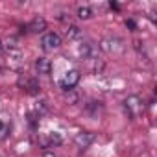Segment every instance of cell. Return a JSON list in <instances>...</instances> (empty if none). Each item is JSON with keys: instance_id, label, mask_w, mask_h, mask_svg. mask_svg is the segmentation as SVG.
Masks as SVG:
<instances>
[{"instance_id": "cell-1", "label": "cell", "mask_w": 157, "mask_h": 157, "mask_svg": "<svg viewBox=\"0 0 157 157\" xmlns=\"http://www.w3.org/2000/svg\"><path fill=\"white\" fill-rule=\"evenodd\" d=\"M122 104H124V109H126V113H128L129 118H137L139 115L144 113V102H142V98L137 96V94L128 96Z\"/></svg>"}, {"instance_id": "cell-2", "label": "cell", "mask_w": 157, "mask_h": 157, "mask_svg": "<svg viewBox=\"0 0 157 157\" xmlns=\"http://www.w3.org/2000/svg\"><path fill=\"white\" fill-rule=\"evenodd\" d=\"M80 78H82L80 70H76V68L67 70V72L63 74V78L59 80V87H61L63 91H72L78 83H80Z\"/></svg>"}, {"instance_id": "cell-3", "label": "cell", "mask_w": 157, "mask_h": 157, "mask_svg": "<svg viewBox=\"0 0 157 157\" xmlns=\"http://www.w3.org/2000/svg\"><path fill=\"white\" fill-rule=\"evenodd\" d=\"M59 46H61V37H59L57 33L50 32V33H44V35H43V39H41V48H43L44 52H54V50H57Z\"/></svg>"}, {"instance_id": "cell-4", "label": "cell", "mask_w": 157, "mask_h": 157, "mask_svg": "<svg viewBox=\"0 0 157 157\" xmlns=\"http://www.w3.org/2000/svg\"><path fill=\"white\" fill-rule=\"evenodd\" d=\"M100 48L107 54H115V52L124 50V41L120 37H105V39H102Z\"/></svg>"}, {"instance_id": "cell-5", "label": "cell", "mask_w": 157, "mask_h": 157, "mask_svg": "<svg viewBox=\"0 0 157 157\" xmlns=\"http://www.w3.org/2000/svg\"><path fill=\"white\" fill-rule=\"evenodd\" d=\"M19 87H22L26 93H30V94H37L39 93V83H37V80H33V78H30V76H21L19 78Z\"/></svg>"}, {"instance_id": "cell-6", "label": "cell", "mask_w": 157, "mask_h": 157, "mask_svg": "<svg viewBox=\"0 0 157 157\" xmlns=\"http://www.w3.org/2000/svg\"><path fill=\"white\" fill-rule=\"evenodd\" d=\"M94 139H96V135H94L93 131H82V133H78V135L74 137V142H76L78 148L85 150V148H89V146L94 142Z\"/></svg>"}, {"instance_id": "cell-7", "label": "cell", "mask_w": 157, "mask_h": 157, "mask_svg": "<svg viewBox=\"0 0 157 157\" xmlns=\"http://www.w3.org/2000/svg\"><path fill=\"white\" fill-rule=\"evenodd\" d=\"M28 28V32H32V33H41V32H44L46 30V21L43 19V17H33L32 19V22L26 26Z\"/></svg>"}, {"instance_id": "cell-8", "label": "cell", "mask_w": 157, "mask_h": 157, "mask_svg": "<svg viewBox=\"0 0 157 157\" xmlns=\"http://www.w3.org/2000/svg\"><path fill=\"white\" fill-rule=\"evenodd\" d=\"M35 70H37V74H43V76L50 74V70H52L50 59H46V57H37V59H35Z\"/></svg>"}, {"instance_id": "cell-9", "label": "cell", "mask_w": 157, "mask_h": 157, "mask_svg": "<svg viewBox=\"0 0 157 157\" xmlns=\"http://www.w3.org/2000/svg\"><path fill=\"white\" fill-rule=\"evenodd\" d=\"M61 135L59 133H48V137L46 139H41V144L44 146V148H52V146H57V144H61Z\"/></svg>"}, {"instance_id": "cell-10", "label": "cell", "mask_w": 157, "mask_h": 157, "mask_svg": "<svg viewBox=\"0 0 157 157\" xmlns=\"http://www.w3.org/2000/svg\"><path fill=\"white\" fill-rule=\"evenodd\" d=\"M78 56H80V59H89L93 56V44L91 43H82L78 46Z\"/></svg>"}, {"instance_id": "cell-11", "label": "cell", "mask_w": 157, "mask_h": 157, "mask_svg": "<svg viewBox=\"0 0 157 157\" xmlns=\"http://www.w3.org/2000/svg\"><path fill=\"white\" fill-rule=\"evenodd\" d=\"M83 35V32L78 28V26H70L68 30H67V37L70 39V41H74V39H80Z\"/></svg>"}, {"instance_id": "cell-12", "label": "cell", "mask_w": 157, "mask_h": 157, "mask_svg": "<svg viewBox=\"0 0 157 157\" xmlns=\"http://www.w3.org/2000/svg\"><path fill=\"white\" fill-rule=\"evenodd\" d=\"M78 17H80L82 21H87L93 17V10L89 6H82V8H78Z\"/></svg>"}, {"instance_id": "cell-13", "label": "cell", "mask_w": 157, "mask_h": 157, "mask_svg": "<svg viewBox=\"0 0 157 157\" xmlns=\"http://www.w3.org/2000/svg\"><path fill=\"white\" fill-rule=\"evenodd\" d=\"M10 129H11L10 124H6L4 120H0V140H4V139L10 135Z\"/></svg>"}, {"instance_id": "cell-14", "label": "cell", "mask_w": 157, "mask_h": 157, "mask_svg": "<svg viewBox=\"0 0 157 157\" xmlns=\"http://www.w3.org/2000/svg\"><path fill=\"white\" fill-rule=\"evenodd\" d=\"M43 157H57V155H56L54 151H48V150H46V151L43 153Z\"/></svg>"}, {"instance_id": "cell-15", "label": "cell", "mask_w": 157, "mask_h": 157, "mask_svg": "<svg viewBox=\"0 0 157 157\" xmlns=\"http://www.w3.org/2000/svg\"><path fill=\"white\" fill-rule=\"evenodd\" d=\"M126 26H129L131 30H135V22H133L131 19H129V21H126Z\"/></svg>"}, {"instance_id": "cell-16", "label": "cell", "mask_w": 157, "mask_h": 157, "mask_svg": "<svg viewBox=\"0 0 157 157\" xmlns=\"http://www.w3.org/2000/svg\"><path fill=\"white\" fill-rule=\"evenodd\" d=\"M2 56H4V44L0 43V57H2Z\"/></svg>"}]
</instances>
